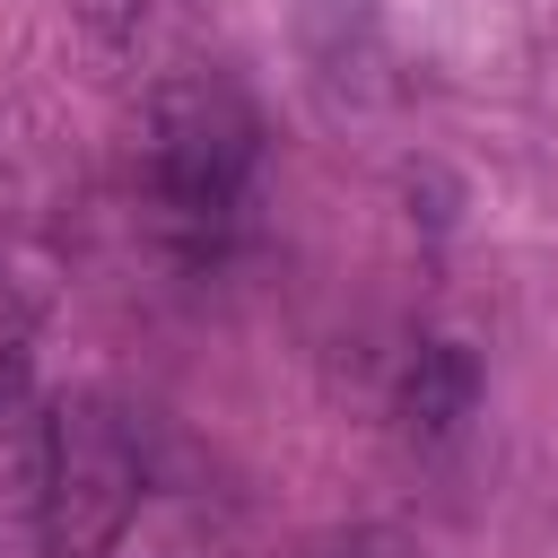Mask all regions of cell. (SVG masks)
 Instances as JSON below:
<instances>
[{
    "mask_svg": "<svg viewBox=\"0 0 558 558\" xmlns=\"http://www.w3.org/2000/svg\"><path fill=\"white\" fill-rule=\"evenodd\" d=\"M262 166V122L235 78L183 70L148 96V192L174 235H218Z\"/></svg>",
    "mask_w": 558,
    "mask_h": 558,
    "instance_id": "cell-1",
    "label": "cell"
},
{
    "mask_svg": "<svg viewBox=\"0 0 558 558\" xmlns=\"http://www.w3.org/2000/svg\"><path fill=\"white\" fill-rule=\"evenodd\" d=\"M140 514V445L105 392H70L44 410V488L35 532L44 558H105Z\"/></svg>",
    "mask_w": 558,
    "mask_h": 558,
    "instance_id": "cell-2",
    "label": "cell"
},
{
    "mask_svg": "<svg viewBox=\"0 0 558 558\" xmlns=\"http://www.w3.org/2000/svg\"><path fill=\"white\" fill-rule=\"evenodd\" d=\"M471 401H480V357H471L462 340H427V349L410 357V375H401V427H410L418 445H445V436L471 418Z\"/></svg>",
    "mask_w": 558,
    "mask_h": 558,
    "instance_id": "cell-3",
    "label": "cell"
}]
</instances>
